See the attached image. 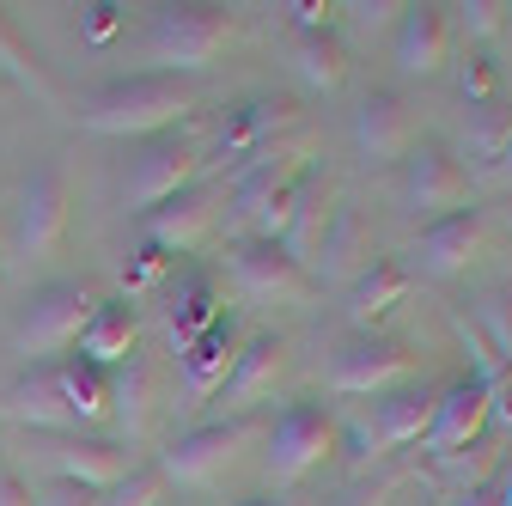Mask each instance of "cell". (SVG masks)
I'll return each instance as SVG.
<instances>
[{"label": "cell", "mask_w": 512, "mask_h": 506, "mask_svg": "<svg viewBox=\"0 0 512 506\" xmlns=\"http://www.w3.org/2000/svg\"><path fill=\"white\" fill-rule=\"evenodd\" d=\"M202 104V86L196 80H177V74H122V80H104L98 92L80 98V129L92 135H116V141H153L165 129H183Z\"/></svg>", "instance_id": "obj_1"}, {"label": "cell", "mask_w": 512, "mask_h": 506, "mask_svg": "<svg viewBox=\"0 0 512 506\" xmlns=\"http://www.w3.org/2000/svg\"><path fill=\"white\" fill-rule=\"evenodd\" d=\"M305 171H311V147H305V141L263 153L256 165H244V171L232 177V196H226L220 220H226L238 238H281L287 202H293V189L305 183Z\"/></svg>", "instance_id": "obj_2"}, {"label": "cell", "mask_w": 512, "mask_h": 506, "mask_svg": "<svg viewBox=\"0 0 512 506\" xmlns=\"http://www.w3.org/2000/svg\"><path fill=\"white\" fill-rule=\"evenodd\" d=\"M92 311H98V287L92 281H43L13 311V348L31 366L37 360H61L80 342V330L92 324Z\"/></svg>", "instance_id": "obj_3"}, {"label": "cell", "mask_w": 512, "mask_h": 506, "mask_svg": "<svg viewBox=\"0 0 512 506\" xmlns=\"http://www.w3.org/2000/svg\"><path fill=\"white\" fill-rule=\"evenodd\" d=\"M238 37V19L226 7H159L147 25V61L153 74H177V80H196L214 68V55Z\"/></svg>", "instance_id": "obj_4"}, {"label": "cell", "mask_w": 512, "mask_h": 506, "mask_svg": "<svg viewBox=\"0 0 512 506\" xmlns=\"http://www.w3.org/2000/svg\"><path fill=\"white\" fill-rule=\"evenodd\" d=\"M287 129H299V110L287 98H275V92H250V98L226 104L220 129L202 141V165L208 171H244V165H256L263 153H275V141Z\"/></svg>", "instance_id": "obj_5"}, {"label": "cell", "mask_w": 512, "mask_h": 506, "mask_svg": "<svg viewBox=\"0 0 512 506\" xmlns=\"http://www.w3.org/2000/svg\"><path fill=\"white\" fill-rule=\"evenodd\" d=\"M202 135H189V129H165L153 141H141V153L128 159V177H122V202L147 214L159 202H171L177 189L189 183H202Z\"/></svg>", "instance_id": "obj_6"}, {"label": "cell", "mask_w": 512, "mask_h": 506, "mask_svg": "<svg viewBox=\"0 0 512 506\" xmlns=\"http://www.w3.org/2000/svg\"><path fill=\"white\" fill-rule=\"evenodd\" d=\"M336 446H342V421H336V409H324V403H287V409L275 415L269 439H263V470H269V482L287 488V482L311 476Z\"/></svg>", "instance_id": "obj_7"}, {"label": "cell", "mask_w": 512, "mask_h": 506, "mask_svg": "<svg viewBox=\"0 0 512 506\" xmlns=\"http://www.w3.org/2000/svg\"><path fill=\"white\" fill-rule=\"evenodd\" d=\"M263 433L256 427V415H220V421H202V427H189L177 433L171 446L159 452V476L165 482H183V488H196V482H214L238 464V452L250 446V439Z\"/></svg>", "instance_id": "obj_8"}, {"label": "cell", "mask_w": 512, "mask_h": 506, "mask_svg": "<svg viewBox=\"0 0 512 506\" xmlns=\"http://www.w3.org/2000/svg\"><path fill=\"white\" fill-rule=\"evenodd\" d=\"M409 372H415V354L397 336L348 330L336 342V354H330V391L336 397H384V391L409 385Z\"/></svg>", "instance_id": "obj_9"}, {"label": "cell", "mask_w": 512, "mask_h": 506, "mask_svg": "<svg viewBox=\"0 0 512 506\" xmlns=\"http://www.w3.org/2000/svg\"><path fill=\"white\" fill-rule=\"evenodd\" d=\"M464 202H470V171L445 141H415L397 159V208L439 220V214H452Z\"/></svg>", "instance_id": "obj_10"}, {"label": "cell", "mask_w": 512, "mask_h": 506, "mask_svg": "<svg viewBox=\"0 0 512 506\" xmlns=\"http://www.w3.org/2000/svg\"><path fill=\"white\" fill-rule=\"evenodd\" d=\"M68 165L61 159H43L25 171L19 183V208H13V250L19 257H49V250L68 238Z\"/></svg>", "instance_id": "obj_11"}, {"label": "cell", "mask_w": 512, "mask_h": 506, "mask_svg": "<svg viewBox=\"0 0 512 506\" xmlns=\"http://www.w3.org/2000/svg\"><path fill=\"white\" fill-rule=\"evenodd\" d=\"M226 269H232L238 293L256 299V305H293V299H311V287H317L305 275V263L287 257L281 238H232Z\"/></svg>", "instance_id": "obj_12"}, {"label": "cell", "mask_w": 512, "mask_h": 506, "mask_svg": "<svg viewBox=\"0 0 512 506\" xmlns=\"http://www.w3.org/2000/svg\"><path fill=\"white\" fill-rule=\"evenodd\" d=\"M433 403H439V385L427 378H409V385L372 397V415L354 427V458H378V452H397V446H415L433 421Z\"/></svg>", "instance_id": "obj_13"}, {"label": "cell", "mask_w": 512, "mask_h": 506, "mask_svg": "<svg viewBox=\"0 0 512 506\" xmlns=\"http://www.w3.org/2000/svg\"><path fill=\"white\" fill-rule=\"evenodd\" d=\"M37 439H43V464L61 482H86L98 494L135 470V452L122 439H104V433H37Z\"/></svg>", "instance_id": "obj_14"}, {"label": "cell", "mask_w": 512, "mask_h": 506, "mask_svg": "<svg viewBox=\"0 0 512 506\" xmlns=\"http://www.w3.org/2000/svg\"><path fill=\"white\" fill-rule=\"evenodd\" d=\"M482 244H488V214L482 208H452V214H439V220L421 226L415 269L427 281H452V275H464L482 257Z\"/></svg>", "instance_id": "obj_15"}, {"label": "cell", "mask_w": 512, "mask_h": 506, "mask_svg": "<svg viewBox=\"0 0 512 506\" xmlns=\"http://www.w3.org/2000/svg\"><path fill=\"white\" fill-rule=\"evenodd\" d=\"M482 427H488V385L470 378V372H458V378L439 385V403H433V421L421 433V446L433 458H458L464 446L482 439Z\"/></svg>", "instance_id": "obj_16"}, {"label": "cell", "mask_w": 512, "mask_h": 506, "mask_svg": "<svg viewBox=\"0 0 512 506\" xmlns=\"http://www.w3.org/2000/svg\"><path fill=\"white\" fill-rule=\"evenodd\" d=\"M214 226H220V196H214V183H189V189H177L171 202H159V208L141 214V238L159 244L165 257H189V250H196Z\"/></svg>", "instance_id": "obj_17"}, {"label": "cell", "mask_w": 512, "mask_h": 506, "mask_svg": "<svg viewBox=\"0 0 512 506\" xmlns=\"http://www.w3.org/2000/svg\"><path fill=\"white\" fill-rule=\"evenodd\" d=\"M281 372H287V336L281 330H250L238 360H232V372H226V385L214 391V403L226 415H250V403H263Z\"/></svg>", "instance_id": "obj_18"}, {"label": "cell", "mask_w": 512, "mask_h": 506, "mask_svg": "<svg viewBox=\"0 0 512 506\" xmlns=\"http://www.w3.org/2000/svg\"><path fill=\"white\" fill-rule=\"evenodd\" d=\"M354 147L360 159L372 165H397L409 147H415V116H409V98L391 92V86H372L354 110Z\"/></svg>", "instance_id": "obj_19"}, {"label": "cell", "mask_w": 512, "mask_h": 506, "mask_svg": "<svg viewBox=\"0 0 512 506\" xmlns=\"http://www.w3.org/2000/svg\"><path fill=\"white\" fill-rule=\"evenodd\" d=\"M7 415L19 421V427H31V433H80V421H74V403H68V391H61V366L55 360H37V366H25L13 385H7Z\"/></svg>", "instance_id": "obj_20"}, {"label": "cell", "mask_w": 512, "mask_h": 506, "mask_svg": "<svg viewBox=\"0 0 512 506\" xmlns=\"http://www.w3.org/2000/svg\"><path fill=\"white\" fill-rule=\"evenodd\" d=\"M238 348H244V324L238 318H220L202 330V336H189L183 348H177V366H183V391H189V403H214V391L226 385V372H232V360H238Z\"/></svg>", "instance_id": "obj_21"}, {"label": "cell", "mask_w": 512, "mask_h": 506, "mask_svg": "<svg viewBox=\"0 0 512 506\" xmlns=\"http://www.w3.org/2000/svg\"><path fill=\"white\" fill-rule=\"evenodd\" d=\"M397 68L409 74V80H433V74H445V61H452V13L445 7H403L397 13Z\"/></svg>", "instance_id": "obj_22"}, {"label": "cell", "mask_w": 512, "mask_h": 506, "mask_svg": "<svg viewBox=\"0 0 512 506\" xmlns=\"http://www.w3.org/2000/svg\"><path fill=\"white\" fill-rule=\"evenodd\" d=\"M372 263V232H366V214L354 208V202H342V208H330V226H324V238H317V250H311V281H354L360 269Z\"/></svg>", "instance_id": "obj_23"}, {"label": "cell", "mask_w": 512, "mask_h": 506, "mask_svg": "<svg viewBox=\"0 0 512 506\" xmlns=\"http://www.w3.org/2000/svg\"><path fill=\"white\" fill-rule=\"evenodd\" d=\"M220 281L208 275V269H177V275H165V330H171V348H183L189 336H202L214 318H220Z\"/></svg>", "instance_id": "obj_24"}, {"label": "cell", "mask_w": 512, "mask_h": 506, "mask_svg": "<svg viewBox=\"0 0 512 506\" xmlns=\"http://www.w3.org/2000/svg\"><path fill=\"white\" fill-rule=\"evenodd\" d=\"M415 287V275L403 269V263H391V257H372L354 281H348V299H342V311H348V330H378L391 311L403 305V293Z\"/></svg>", "instance_id": "obj_25"}, {"label": "cell", "mask_w": 512, "mask_h": 506, "mask_svg": "<svg viewBox=\"0 0 512 506\" xmlns=\"http://www.w3.org/2000/svg\"><path fill=\"white\" fill-rule=\"evenodd\" d=\"M135 348H141V311L128 305V299H98V311H92V324L80 330L74 354H86L92 366L116 372Z\"/></svg>", "instance_id": "obj_26"}, {"label": "cell", "mask_w": 512, "mask_h": 506, "mask_svg": "<svg viewBox=\"0 0 512 506\" xmlns=\"http://www.w3.org/2000/svg\"><path fill=\"white\" fill-rule=\"evenodd\" d=\"M324 226H330V177L311 165L305 183L293 189V202H287V226H281L287 257L311 269V250H317V238H324Z\"/></svg>", "instance_id": "obj_27"}, {"label": "cell", "mask_w": 512, "mask_h": 506, "mask_svg": "<svg viewBox=\"0 0 512 506\" xmlns=\"http://www.w3.org/2000/svg\"><path fill=\"white\" fill-rule=\"evenodd\" d=\"M153 397H159V385H153V360L135 348V354H128V360L110 372V415H116V427H122V446L147 433Z\"/></svg>", "instance_id": "obj_28"}, {"label": "cell", "mask_w": 512, "mask_h": 506, "mask_svg": "<svg viewBox=\"0 0 512 506\" xmlns=\"http://www.w3.org/2000/svg\"><path fill=\"white\" fill-rule=\"evenodd\" d=\"M348 43L336 37V25H324V31H293V74L311 86V92H336L342 80H348Z\"/></svg>", "instance_id": "obj_29"}, {"label": "cell", "mask_w": 512, "mask_h": 506, "mask_svg": "<svg viewBox=\"0 0 512 506\" xmlns=\"http://www.w3.org/2000/svg\"><path fill=\"white\" fill-rule=\"evenodd\" d=\"M61 366V391H68V403H74V421H80V433H92V421H104L110 415V372L104 366H92L86 354H61L55 360Z\"/></svg>", "instance_id": "obj_30"}, {"label": "cell", "mask_w": 512, "mask_h": 506, "mask_svg": "<svg viewBox=\"0 0 512 506\" xmlns=\"http://www.w3.org/2000/svg\"><path fill=\"white\" fill-rule=\"evenodd\" d=\"M506 135H512V104L506 98H488V104L464 110V153L476 159V171L506 147Z\"/></svg>", "instance_id": "obj_31"}, {"label": "cell", "mask_w": 512, "mask_h": 506, "mask_svg": "<svg viewBox=\"0 0 512 506\" xmlns=\"http://www.w3.org/2000/svg\"><path fill=\"white\" fill-rule=\"evenodd\" d=\"M476 336L488 342V354L512 372V287H488L482 299H476Z\"/></svg>", "instance_id": "obj_32"}, {"label": "cell", "mask_w": 512, "mask_h": 506, "mask_svg": "<svg viewBox=\"0 0 512 506\" xmlns=\"http://www.w3.org/2000/svg\"><path fill=\"white\" fill-rule=\"evenodd\" d=\"M0 80H7L13 92H31V98H55L49 74L37 68V55L13 37V25H7V19H0Z\"/></svg>", "instance_id": "obj_33"}, {"label": "cell", "mask_w": 512, "mask_h": 506, "mask_svg": "<svg viewBox=\"0 0 512 506\" xmlns=\"http://www.w3.org/2000/svg\"><path fill=\"white\" fill-rule=\"evenodd\" d=\"M458 98H464V104L500 98V61H494V49H470V55L458 61Z\"/></svg>", "instance_id": "obj_34"}, {"label": "cell", "mask_w": 512, "mask_h": 506, "mask_svg": "<svg viewBox=\"0 0 512 506\" xmlns=\"http://www.w3.org/2000/svg\"><path fill=\"white\" fill-rule=\"evenodd\" d=\"M159 500H165V476H159V464H135L122 482L104 488V506H159Z\"/></svg>", "instance_id": "obj_35"}, {"label": "cell", "mask_w": 512, "mask_h": 506, "mask_svg": "<svg viewBox=\"0 0 512 506\" xmlns=\"http://www.w3.org/2000/svg\"><path fill=\"white\" fill-rule=\"evenodd\" d=\"M171 275V257H165V250L159 244H135V250H128V263H122V299H135L141 287H153V281H165Z\"/></svg>", "instance_id": "obj_36"}, {"label": "cell", "mask_w": 512, "mask_h": 506, "mask_svg": "<svg viewBox=\"0 0 512 506\" xmlns=\"http://www.w3.org/2000/svg\"><path fill=\"white\" fill-rule=\"evenodd\" d=\"M452 13H458L464 37L488 43V37H500V31L512 25V0H464V7H452Z\"/></svg>", "instance_id": "obj_37"}, {"label": "cell", "mask_w": 512, "mask_h": 506, "mask_svg": "<svg viewBox=\"0 0 512 506\" xmlns=\"http://www.w3.org/2000/svg\"><path fill=\"white\" fill-rule=\"evenodd\" d=\"M122 31V7L116 0H92V7H80V37L86 43H110Z\"/></svg>", "instance_id": "obj_38"}, {"label": "cell", "mask_w": 512, "mask_h": 506, "mask_svg": "<svg viewBox=\"0 0 512 506\" xmlns=\"http://www.w3.org/2000/svg\"><path fill=\"white\" fill-rule=\"evenodd\" d=\"M31 500H37V506H104L98 488H86V482H61V476H49Z\"/></svg>", "instance_id": "obj_39"}, {"label": "cell", "mask_w": 512, "mask_h": 506, "mask_svg": "<svg viewBox=\"0 0 512 506\" xmlns=\"http://www.w3.org/2000/svg\"><path fill=\"white\" fill-rule=\"evenodd\" d=\"M281 13L293 19V31H324L336 7H330V0H293V7H281Z\"/></svg>", "instance_id": "obj_40"}, {"label": "cell", "mask_w": 512, "mask_h": 506, "mask_svg": "<svg viewBox=\"0 0 512 506\" xmlns=\"http://www.w3.org/2000/svg\"><path fill=\"white\" fill-rule=\"evenodd\" d=\"M476 183H482V189H512V135H506V147L476 171Z\"/></svg>", "instance_id": "obj_41"}, {"label": "cell", "mask_w": 512, "mask_h": 506, "mask_svg": "<svg viewBox=\"0 0 512 506\" xmlns=\"http://www.w3.org/2000/svg\"><path fill=\"white\" fill-rule=\"evenodd\" d=\"M0 506H37L31 500V482L19 470H0Z\"/></svg>", "instance_id": "obj_42"}, {"label": "cell", "mask_w": 512, "mask_h": 506, "mask_svg": "<svg viewBox=\"0 0 512 506\" xmlns=\"http://www.w3.org/2000/svg\"><path fill=\"white\" fill-rule=\"evenodd\" d=\"M488 421H500V427H512V372L500 378V385L488 391Z\"/></svg>", "instance_id": "obj_43"}, {"label": "cell", "mask_w": 512, "mask_h": 506, "mask_svg": "<svg viewBox=\"0 0 512 506\" xmlns=\"http://www.w3.org/2000/svg\"><path fill=\"white\" fill-rule=\"evenodd\" d=\"M439 506H500V488L494 482H476V488H458L452 500H439Z\"/></svg>", "instance_id": "obj_44"}, {"label": "cell", "mask_w": 512, "mask_h": 506, "mask_svg": "<svg viewBox=\"0 0 512 506\" xmlns=\"http://www.w3.org/2000/svg\"><path fill=\"white\" fill-rule=\"evenodd\" d=\"M360 25H384V19H391V13H403V7H391V0H372V7H366V0H360V7H348Z\"/></svg>", "instance_id": "obj_45"}, {"label": "cell", "mask_w": 512, "mask_h": 506, "mask_svg": "<svg viewBox=\"0 0 512 506\" xmlns=\"http://www.w3.org/2000/svg\"><path fill=\"white\" fill-rule=\"evenodd\" d=\"M330 506H378V488H372V482H354V488H342Z\"/></svg>", "instance_id": "obj_46"}, {"label": "cell", "mask_w": 512, "mask_h": 506, "mask_svg": "<svg viewBox=\"0 0 512 506\" xmlns=\"http://www.w3.org/2000/svg\"><path fill=\"white\" fill-rule=\"evenodd\" d=\"M238 506H293L287 494H250V500H238Z\"/></svg>", "instance_id": "obj_47"}]
</instances>
